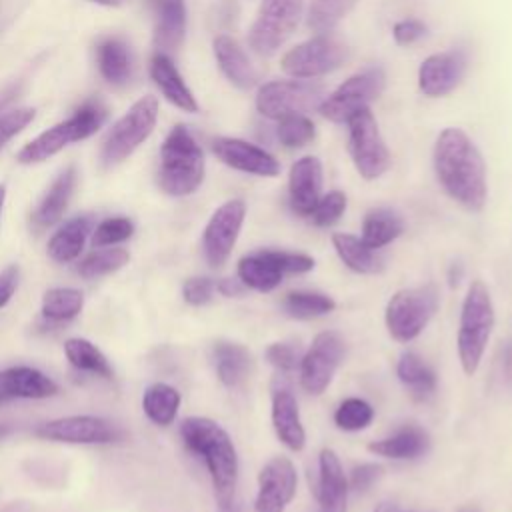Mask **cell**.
<instances>
[{
    "label": "cell",
    "instance_id": "obj_12",
    "mask_svg": "<svg viewBox=\"0 0 512 512\" xmlns=\"http://www.w3.org/2000/svg\"><path fill=\"white\" fill-rule=\"evenodd\" d=\"M348 58V48L330 34H316L290 48L280 66L292 78H318L338 70Z\"/></svg>",
    "mask_w": 512,
    "mask_h": 512
},
{
    "label": "cell",
    "instance_id": "obj_1",
    "mask_svg": "<svg viewBox=\"0 0 512 512\" xmlns=\"http://www.w3.org/2000/svg\"><path fill=\"white\" fill-rule=\"evenodd\" d=\"M432 164L444 192L466 210L486 204V164L478 146L460 128H446L434 142Z\"/></svg>",
    "mask_w": 512,
    "mask_h": 512
},
{
    "label": "cell",
    "instance_id": "obj_35",
    "mask_svg": "<svg viewBox=\"0 0 512 512\" xmlns=\"http://www.w3.org/2000/svg\"><path fill=\"white\" fill-rule=\"evenodd\" d=\"M396 374L414 400H426L436 390L434 370L414 352H404L400 356Z\"/></svg>",
    "mask_w": 512,
    "mask_h": 512
},
{
    "label": "cell",
    "instance_id": "obj_44",
    "mask_svg": "<svg viewBox=\"0 0 512 512\" xmlns=\"http://www.w3.org/2000/svg\"><path fill=\"white\" fill-rule=\"evenodd\" d=\"M346 194L342 190H330L328 194H322L320 200L316 202L314 210L310 212V220L320 226V228H328L332 224H336L342 214L346 212Z\"/></svg>",
    "mask_w": 512,
    "mask_h": 512
},
{
    "label": "cell",
    "instance_id": "obj_50",
    "mask_svg": "<svg viewBox=\"0 0 512 512\" xmlns=\"http://www.w3.org/2000/svg\"><path fill=\"white\" fill-rule=\"evenodd\" d=\"M18 284H20V268L18 264H8L0 272V308H4L12 300Z\"/></svg>",
    "mask_w": 512,
    "mask_h": 512
},
{
    "label": "cell",
    "instance_id": "obj_36",
    "mask_svg": "<svg viewBox=\"0 0 512 512\" xmlns=\"http://www.w3.org/2000/svg\"><path fill=\"white\" fill-rule=\"evenodd\" d=\"M64 356L80 372H88L104 380L114 378V368L104 352L86 338H68L64 342Z\"/></svg>",
    "mask_w": 512,
    "mask_h": 512
},
{
    "label": "cell",
    "instance_id": "obj_13",
    "mask_svg": "<svg viewBox=\"0 0 512 512\" xmlns=\"http://www.w3.org/2000/svg\"><path fill=\"white\" fill-rule=\"evenodd\" d=\"M34 434L42 440L64 444H112L122 438V430L102 416L74 414L60 416L36 426Z\"/></svg>",
    "mask_w": 512,
    "mask_h": 512
},
{
    "label": "cell",
    "instance_id": "obj_9",
    "mask_svg": "<svg viewBox=\"0 0 512 512\" xmlns=\"http://www.w3.org/2000/svg\"><path fill=\"white\" fill-rule=\"evenodd\" d=\"M302 8L304 0H262L248 30V46L258 56L276 54L294 34Z\"/></svg>",
    "mask_w": 512,
    "mask_h": 512
},
{
    "label": "cell",
    "instance_id": "obj_32",
    "mask_svg": "<svg viewBox=\"0 0 512 512\" xmlns=\"http://www.w3.org/2000/svg\"><path fill=\"white\" fill-rule=\"evenodd\" d=\"M332 246L338 254V258L354 272L358 274H378L384 264L382 258L362 242V238L348 234V232H334L332 234Z\"/></svg>",
    "mask_w": 512,
    "mask_h": 512
},
{
    "label": "cell",
    "instance_id": "obj_21",
    "mask_svg": "<svg viewBox=\"0 0 512 512\" xmlns=\"http://www.w3.org/2000/svg\"><path fill=\"white\" fill-rule=\"evenodd\" d=\"M318 512H346L348 480L332 448H322L318 456Z\"/></svg>",
    "mask_w": 512,
    "mask_h": 512
},
{
    "label": "cell",
    "instance_id": "obj_41",
    "mask_svg": "<svg viewBox=\"0 0 512 512\" xmlns=\"http://www.w3.org/2000/svg\"><path fill=\"white\" fill-rule=\"evenodd\" d=\"M276 122V138L284 148H302L316 138V126L306 114L286 116Z\"/></svg>",
    "mask_w": 512,
    "mask_h": 512
},
{
    "label": "cell",
    "instance_id": "obj_57",
    "mask_svg": "<svg viewBox=\"0 0 512 512\" xmlns=\"http://www.w3.org/2000/svg\"><path fill=\"white\" fill-rule=\"evenodd\" d=\"M458 512H482L476 504H468V506H462Z\"/></svg>",
    "mask_w": 512,
    "mask_h": 512
},
{
    "label": "cell",
    "instance_id": "obj_22",
    "mask_svg": "<svg viewBox=\"0 0 512 512\" xmlns=\"http://www.w3.org/2000/svg\"><path fill=\"white\" fill-rule=\"evenodd\" d=\"M214 58L224 78L238 90H252L258 84V72L244 48L228 34H218L212 42Z\"/></svg>",
    "mask_w": 512,
    "mask_h": 512
},
{
    "label": "cell",
    "instance_id": "obj_39",
    "mask_svg": "<svg viewBox=\"0 0 512 512\" xmlns=\"http://www.w3.org/2000/svg\"><path fill=\"white\" fill-rule=\"evenodd\" d=\"M282 306L290 318L310 320V318L330 314L336 308V302L332 300V296L322 294V292L296 290V292H290L284 296Z\"/></svg>",
    "mask_w": 512,
    "mask_h": 512
},
{
    "label": "cell",
    "instance_id": "obj_31",
    "mask_svg": "<svg viewBox=\"0 0 512 512\" xmlns=\"http://www.w3.org/2000/svg\"><path fill=\"white\" fill-rule=\"evenodd\" d=\"M96 64L102 78L114 86H122L132 76V58L124 40L104 38L96 48Z\"/></svg>",
    "mask_w": 512,
    "mask_h": 512
},
{
    "label": "cell",
    "instance_id": "obj_2",
    "mask_svg": "<svg viewBox=\"0 0 512 512\" xmlns=\"http://www.w3.org/2000/svg\"><path fill=\"white\" fill-rule=\"evenodd\" d=\"M180 436L184 446L204 462L218 508L228 510L238 484V456L228 432L210 418L190 416L182 420Z\"/></svg>",
    "mask_w": 512,
    "mask_h": 512
},
{
    "label": "cell",
    "instance_id": "obj_23",
    "mask_svg": "<svg viewBox=\"0 0 512 512\" xmlns=\"http://www.w3.org/2000/svg\"><path fill=\"white\" fill-rule=\"evenodd\" d=\"M76 180H78V172L74 166L64 168L48 186V190L42 194V198L38 200L36 208L32 210L30 222L36 230H46L50 226H54L66 212L68 202L74 194L76 188Z\"/></svg>",
    "mask_w": 512,
    "mask_h": 512
},
{
    "label": "cell",
    "instance_id": "obj_45",
    "mask_svg": "<svg viewBox=\"0 0 512 512\" xmlns=\"http://www.w3.org/2000/svg\"><path fill=\"white\" fill-rule=\"evenodd\" d=\"M36 116L34 108H14L0 114V148L20 134Z\"/></svg>",
    "mask_w": 512,
    "mask_h": 512
},
{
    "label": "cell",
    "instance_id": "obj_25",
    "mask_svg": "<svg viewBox=\"0 0 512 512\" xmlns=\"http://www.w3.org/2000/svg\"><path fill=\"white\" fill-rule=\"evenodd\" d=\"M212 364L218 380L226 388H240L254 372V360L246 346L218 340L212 344Z\"/></svg>",
    "mask_w": 512,
    "mask_h": 512
},
{
    "label": "cell",
    "instance_id": "obj_26",
    "mask_svg": "<svg viewBox=\"0 0 512 512\" xmlns=\"http://www.w3.org/2000/svg\"><path fill=\"white\" fill-rule=\"evenodd\" d=\"M150 76L154 80V84L158 86V90L162 92V96L174 104L176 108L184 110V112H198V102L192 94V90L188 88V84L184 82L182 74L178 72L176 64L172 62V58L164 52H156L150 60Z\"/></svg>",
    "mask_w": 512,
    "mask_h": 512
},
{
    "label": "cell",
    "instance_id": "obj_18",
    "mask_svg": "<svg viewBox=\"0 0 512 512\" xmlns=\"http://www.w3.org/2000/svg\"><path fill=\"white\" fill-rule=\"evenodd\" d=\"M466 54L462 50H446L430 54L418 68V88L424 96L440 98L450 94L466 74Z\"/></svg>",
    "mask_w": 512,
    "mask_h": 512
},
{
    "label": "cell",
    "instance_id": "obj_46",
    "mask_svg": "<svg viewBox=\"0 0 512 512\" xmlns=\"http://www.w3.org/2000/svg\"><path fill=\"white\" fill-rule=\"evenodd\" d=\"M266 360L280 372H292L300 366V348L288 342H274L266 348Z\"/></svg>",
    "mask_w": 512,
    "mask_h": 512
},
{
    "label": "cell",
    "instance_id": "obj_48",
    "mask_svg": "<svg viewBox=\"0 0 512 512\" xmlns=\"http://www.w3.org/2000/svg\"><path fill=\"white\" fill-rule=\"evenodd\" d=\"M426 32H428V26L418 18H404L392 26V36L398 46H410L420 38H424Z\"/></svg>",
    "mask_w": 512,
    "mask_h": 512
},
{
    "label": "cell",
    "instance_id": "obj_49",
    "mask_svg": "<svg viewBox=\"0 0 512 512\" xmlns=\"http://www.w3.org/2000/svg\"><path fill=\"white\" fill-rule=\"evenodd\" d=\"M382 468L378 464H360V466H354L352 472H350V480H348V486L354 488V490H368L374 480H378Z\"/></svg>",
    "mask_w": 512,
    "mask_h": 512
},
{
    "label": "cell",
    "instance_id": "obj_19",
    "mask_svg": "<svg viewBox=\"0 0 512 512\" xmlns=\"http://www.w3.org/2000/svg\"><path fill=\"white\" fill-rule=\"evenodd\" d=\"M322 162L316 156L298 158L288 174V200L294 214L308 218L322 196Z\"/></svg>",
    "mask_w": 512,
    "mask_h": 512
},
{
    "label": "cell",
    "instance_id": "obj_24",
    "mask_svg": "<svg viewBox=\"0 0 512 512\" xmlns=\"http://www.w3.org/2000/svg\"><path fill=\"white\" fill-rule=\"evenodd\" d=\"M272 426L278 440L292 452H300L306 444V432L294 394L286 386L272 390Z\"/></svg>",
    "mask_w": 512,
    "mask_h": 512
},
{
    "label": "cell",
    "instance_id": "obj_29",
    "mask_svg": "<svg viewBox=\"0 0 512 512\" xmlns=\"http://www.w3.org/2000/svg\"><path fill=\"white\" fill-rule=\"evenodd\" d=\"M428 444H430L428 432L416 424H408L396 430L392 436L370 442L368 450L376 456H384L392 460H412L422 456L428 450Z\"/></svg>",
    "mask_w": 512,
    "mask_h": 512
},
{
    "label": "cell",
    "instance_id": "obj_16",
    "mask_svg": "<svg viewBox=\"0 0 512 512\" xmlns=\"http://www.w3.org/2000/svg\"><path fill=\"white\" fill-rule=\"evenodd\" d=\"M296 468L286 456H276L258 474L256 512H284L296 494Z\"/></svg>",
    "mask_w": 512,
    "mask_h": 512
},
{
    "label": "cell",
    "instance_id": "obj_3",
    "mask_svg": "<svg viewBox=\"0 0 512 512\" xmlns=\"http://www.w3.org/2000/svg\"><path fill=\"white\" fill-rule=\"evenodd\" d=\"M204 180V152L184 124H176L162 142L158 186L174 198L190 196Z\"/></svg>",
    "mask_w": 512,
    "mask_h": 512
},
{
    "label": "cell",
    "instance_id": "obj_47",
    "mask_svg": "<svg viewBox=\"0 0 512 512\" xmlns=\"http://www.w3.org/2000/svg\"><path fill=\"white\" fill-rule=\"evenodd\" d=\"M216 292V282L206 276H194L184 280L182 284V298L190 306H204L212 300Z\"/></svg>",
    "mask_w": 512,
    "mask_h": 512
},
{
    "label": "cell",
    "instance_id": "obj_11",
    "mask_svg": "<svg viewBox=\"0 0 512 512\" xmlns=\"http://www.w3.org/2000/svg\"><path fill=\"white\" fill-rule=\"evenodd\" d=\"M386 86V72L382 66L364 68L350 78H346L334 92L326 94L320 104V114L336 124H346V120L362 110L370 108L374 100L380 98Z\"/></svg>",
    "mask_w": 512,
    "mask_h": 512
},
{
    "label": "cell",
    "instance_id": "obj_55",
    "mask_svg": "<svg viewBox=\"0 0 512 512\" xmlns=\"http://www.w3.org/2000/svg\"><path fill=\"white\" fill-rule=\"evenodd\" d=\"M4 202H6V186L0 184V216H2V210H4Z\"/></svg>",
    "mask_w": 512,
    "mask_h": 512
},
{
    "label": "cell",
    "instance_id": "obj_10",
    "mask_svg": "<svg viewBox=\"0 0 512 512\" xmlns=\"http://www.w3.org/2000/svg\"><path fill=\"white\" fill-rule=\"evenodd\" d=\"M348 152L364 180H376L390 168V150L370 108L354 112L348 120Z\"/></svg>",
    "mask_w": 512,
    "mask_h": 512
},
{
    "label": "cell",
    "instance_id": "obj_7",
    "mask_svg": "<svg viewBox=\"0 0 512 512\" xmlns=\"http://www.w3.org/2000/svg\"><path fill=\"white\" fill-rule=\"evenodd\" d=\"M438 308V290L434 284L398 290L386 304V328L398 342L414 340L430 322Z\"/></svg>",
    "mask_w": 512,
    "mask_h": 512
},
{
    "label": "cell",
    "instance_id": "obj_27",
    "mask_svg": "<svg viewBox=\"0 0 512 512\" xmlns=\"http://www.w3.org/2000/svg\"><path fill=\"white\" fill-rule=\"evenodd\" d=\"M156 12L154 44L158 52H174L186 36V2L184 0H152Z\"/></svg>",
    "mask_w": 512,
    "mask_h": 512
},
{
    "label": "cell",
    "instance_id": "obj_54",
    "mask_svg": "<svg viewBox=\"0 0 512 512\" xmlns=\"http://www.w3.org/2000/svg\"><path fill=\"white\" fill-rule=\"evenodd\" d=\"M12 434V426H8V424H0V442L4 440V438H8Z\"/></svg>",
    "mask_w": 512,
    "mask_h": 512
},
{
    "label": "cell",
    "instance_id": "obj_37",
    "mask_svg": "<svg viewBox=\"0 0 512 512\" xmlns=\"http://www.w3.org/2000/svg\"><path fill=\"white\" fill-rule=\"evenodd\" d=\"M84 308V294L78 288L56 286L42 296V318L48 322H68L74 320Z\"/></svg>",
    "mask_w": 512,
    "mask_h": 512
},
{
    "label": "cell",
    "instance_id": "obj_6",
    "mask_svg": "<svg viewBox=\"0 0 512 512\" xmlns=\"http://www.w3.org/2000/svg\"><path fill=\"white\" fill-rule=\"evenodd\" d=\"M158 120V100L144 96L110 128L102 142L100 160L104 166H116L126 160L154 130Z\"/></svg>",
    "mask_w": 512,
    "mask_h": 512
},
{
    "label": "cell",
    "instance_id": "obj_51",
    "mask_svg": "<svg viewBox=\"0 0 512 512\" xmlns=\"http://www.w3.org/2000/svg\"><path fill=\"white\" fill-rule=\"evenodd\" d=\"M244 284L240 280H232V278H224L220 282H216V292H220L222 296H238L244 292Z\"/></svg>",
    "mask_w": 512,
    "mask_h": 512
},
{
    "label": "cell",
    "instance_id": "obj_56",
    "mask_svg": "<svg viewBox=\"0 0 512 512\" xmlns=\"http://www.w3.org/2000/svg\"><path fill=\"white\" fill-rule=\"evenodd\" d=\"M90 2H96V4H102V6H118L122 0H90Z\"/></svg>",
    "mask_w": 512,
    "mask_h": 512
},
{
    "label": "cell",
    "instance_id": "obj_42",
    "mask_svg": "<svg viewBox=\"0 0 512 512\" xmlns=\"http://www.w3.org/2000/svg\"><path fill=\"white\" fill-rule=\"evenodd\" d=\"M374 418V408L362 398H346L334 412V424L340 430L356 432L366 428Z\"/></svg>",
    "mask_w": 512,
    "mask_h": 512
},
{
    "label": "cell",
    "instance_id": "obj_53",
    "mask_svg": "<svg viewBox=\"0 0 512 512\" xmlns=\"http://www.w3.org/2000/svg\"><path fill=\"white\" fill-rule=\"evenodd\" d=\"M374 512H402V510L392 502H382V504H378V508Z\"/></svg>",
    "mask_w": 512,
    "mask_h": 512
},
{
    "label": "cell",
    "instance_id": "obj_5",
    "mask_svg": "<svg viewBox=\"0 0 512 512\" xmlns=\"http://www.w3.org/2000/svg\"><path fill=\"white\" fill-rule=\"evenodd\" d=\"M106 120V108L98 100L84 102L68 120L54 124L52 128L38 134L32 142H28L18 154L16 160L20 164H38L60 150H64L72 142H80L92 136Z\"/></svg>",
    "mask_w": 512,
    "mask_h": 512
},
{
    "label": "cell",
    "instance_id": "obj_28",
    "mask_svg": "<svg viewBox=\"0 0 512 512\" xmlns=\"http://www.w3.org/2000/svg\"><path fill=\"white\" fill-rule=\"evenodd\" d=\"M94 230V218L90 214L74 216L66 220L48 240V256L58 264H68L80 258L88 236Z\"/></svg>",
    "mask_w": 512,
    "mask_h": 512
},
{
    "label": "cell",
    "instance_id": "obj_52",
    "mask_svg": "<svg viewBox=\"0 0 512 512\" xmlns=\"http://www.w3.org/2000/svg\"><path fill=\"white\" fill-rule=\"evenodd\" d=\"M502 372L506 380H512V340L506 342L504 346V356H502Z\"/></svg>",
    "mask_w": 512,
    "mask_h": 512
},
{
    "label": "cell",
    "instance_id": "obj_30",
    "mask_svg": "<svg viewBox=\"0 0 512 512\" xmlns=\"http://www.w3.org/2000/svg\"><path fill=\"white\" fill-rule=\"evenodd\" d=\"M238 280L256 292H272L284 278L270 250H256L238 260Z\"/></svg>",
    "mask_w": 512,
    "mask_h": 512
},
{
    "label": "cell",
    "instance_id": "obj_40",
    "mask_svg": "<svg viewBox=\"0 0 512 512\" xmlns=\"http://www.w3.org/2000/svg\"><path fill=\"white\" fill-rule=\"evenodd\" d=\"M358 0H310L306 24L316 34L332 32Z\"/></svg>",
    "mask_w": 512,
    "mask_h": 512
},
{
    "label": "cell",
    "instance_id": "obj_8",
    "mask_svg": "<svg viewBox=\"0 0 512 512\" xmlns=\"http://www.w3.org/2000/svg\"><path fill=\"white\" fill-rule=\"evenodd\" d=\"M326 98V88L312 80H272L258 88L256 110L270 120L318 110Z\"/></svg>",
    "mask_w": 512,
    "mask_h": 512
},
{
    "label": "cell",
    "instance_id": "obj_17",
    "mask_svg": "<svg viewBox=\"0 0 512 512\" xmlns=\"http://www.w3.org/2000/svg\"><path fill=\"white\" fill-rule=\"evenodd\" d=\"M212 152L222 164L244 174H254L264 178H272L280 174V162L268 150L242 138L218 136L212 140Z\"/></svg>",
    "mask_w": 512,
    "mask_h": 512
},
{
    "label": "cell",
    "instance_id": "obj_34",
    "mask_svg": "<svg viewBox=\"0 0 512 512\" xmlns=\"http://www.w3.org/2000/svg\"><path fill=\"white\" fill-rule=\"evenodd\" d=\"M404 230V222L398 212L390 208H372L362 220V242L372 250H378L396 240Z\"/></svg>",
    "mask_w": 512,
    "mask_h": 512
},
{
    "label": "cell",
    "instance_id": "obj_4",
    "mask_svg": "<svg viewBox=\"0 0 512 512\" xmlns=\"http://www.w3.org/2000/svg\"><path fill=\"white\" fill-rule=\"evenodd\" d=\"M494 320L490 292L482 280H474L464 296L458 326V358L468 376H472L482 362Z\"/></svg>",
    "mask_w": 512,
    "mask_h": 512
},
{
    "label": "cell",
    "instance_id": "obj_15",
    "mask_svg": "<svg viewBox=\"0 0 512 512\" xmlns=\"http://www.w3.org/2000/svg\"><path fill=\"white\" fill-rule=\"evenodd\" d=\"M344 356V340L338 332H320L300 360V384L308 394H322Z\"/></svg>",
    "mask_w": 512,
    "mask_h": 512
},
{
    "label": "cell",
    "instance_id": "obj_14",
    "mask_svg": "<svg viewBox=\"0 0 512 512\" xmlns=\"http://www.w3.org/2000/svg\"><path fill=\"white\" fill-rule=\"evenodd\" d=\"M246 218V202L232 198L220 204L202 232V252L212 268H220L232 254Z\"/></svg>",
    "mask_w": 512,
    "mask_h": 512
},
{
    "label": "cell",
    "instance_id": "obj_33",
    "mask_svg": "<svg viewBox=\"0 0 512 512\" xmlns=\"http://www.w3.org/2000/svg\"><path fill=\"white\" fill-rule=\"evenodd\" d=\"M180 402V392L166 382H154L142 394V410L156 426H170L176 420Z\"/></svg>",
    "mask_w": 512,
    "mask_h": 512
},
{
    "label": "cell",
    "instance_id": "obj_20",
    "mask_svg": "<svg viewBox=\"0 0 512 512\" xmlns=\"http://www.w3.org/2000/svg\"><path fill=\"white\" fill-rule=\"evenodd\" d=\"M58 392V384L38 368L10 366L0 370V404L8 400H44Z\"/></svg>",
    "mask_w": 512,
    "mask_h": 512
},
{
    "label": "cell",
    "instance_id": "obj_38",
    "mask_svg": "<svg viewBox=\"0 0 512 512\" xmlns=\"http://www.w3.org/2000/svg\"><path fill=\"white\" fill-rule=\"evenodd\" d=\"M128 262H130V254L126 248L102 246V248L88 252L76 264V274L84 280H96V278L108 276V274L124 268Z\"/></svg>",
    "mask_w": 512,
    "mask_h": 512
},
{
    "label": "cell",
    "instance_id": "obj_43",
    "mask_svg": "<svg viewBox=\"0 0 512 512\" xmlns=\"http://www.w3.org/2000/svg\"><path fill=\"white\" fill-rule=\"evenodd\" d=\"M134 234V222L126 216H112L104 218L100 224L92 230V246H116L120 242H126Z\"/></svg>",
    "mask_w": 512,
    "mask_h": 512
}]
</instances>
